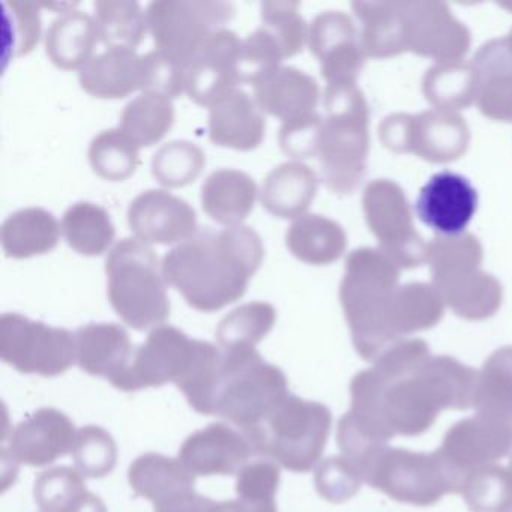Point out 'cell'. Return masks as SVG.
Segmentation results:
<instances>
[{
    "label": "cell",
    "mask_w": 512,
    "mask_h": 512,
    "mask_svg": "<svg viewBox=\"0 0 512 512\" xmlns=\"http://www.w3.org/2000/svg\"><path fill=\"white\" fill-rule=\"evenodd\" d=\"M476 373L424 340H401L350 382V410L338 422L341 454L358 463L395 436H419L443 410L473 407Z\"/></svg>",
    "instance_id": "cell-1"
},
{
    "label": "cell",
    "mask_w": 512,
    "mask_h": 512,
    "mask_svg": "<svg viewBox=\"0 0 512 512\" xmlns=\"http://www.w3.org/2000/svg\"><path fill=\"white\" fill-rule=\"evenodd\" d=\"M263 257L262 238L251 227L200 230L163 257L161 271L190 307L214 313L245 295Z\"/></svg>",
    "instance_id": "cell-2"
},
{
    "label": "cell",
    "mask_w": 512,
    "mask_h": 512,
    "mask_svg": "<svg viewBox=\"0 0 512 512\" xmlns=\"http://www.w3.org/2000/svg\"><path fill=\"white\" fill-rule=\"evenodd\" d=\"M397 281V265L382 251L361 248L347 257L346 274L340 287L341 307L353 346L365 361H376L386 349L398 343L388 322Z\"/></svg>",
    "instance_id": "cell-3"
},
{
    "label": "cell",
    "mask_w": 512,
    "mask_h": 512,
    "mask_svg": "<svg viewBox=\"0 0 512 512\" xmlns=\"http://www.w3.org/2000/svg\"><path fill=\"white\" fill-rule=\"evenodd\" d=\"M326 116L320 127L316 158L329 190L347 194L364 175L368 154V109L355 85H328Z\"/></svg>",
    "instance_id": "cell-4"
},
{
    "label": "cell",
    "mask_w": 512,
    "mask_h": 512,
    "mask_svg": "<svg viewBox=\"0 0 512 512\" xmlns=\"http://www.w3.org/2000/svg\"><path fill=\"white\" fill-rule=\"evenodd\" d=\"M289 395L286 374L266 362L256 349L223 350L211 416H220L247 434Z\"/></svg>",
    "instance_id": "cell-5"
},
{
    "label": "cell",
    "mask_w": 512,
    "mask_h": 512,
    "mask_svg": "<svg viewBox=\"0 0 512 512\" xmlns=\"http://www.w3.org/2000/svg\"><path fill=\"white\" fill-rule=\"evenodd\" d=\"M106 274L110 304L128 326L146 331L169 319L167 283L151 245L121 239L107 257Z\"/></svg>",
    "instance_id": "cell-6"
},
{
    "label": "cell",
    "mask_w": 512,
    "mask_h": 512,
    "mask_svg": "<svg viewBox=\"0 0 512 512\" xmlns=\"http://www.w3.org/2000/svg\"><path fill=\"white\" fill-rule=\"evenodd\" d=\"M331 410L290 394L274 412L245 434L254 452L290 472H310L322 457L331 433Z\"/></svg>",
    "instance_id": "cell-7"
},
{
    "label": "cell",
    "mask_w": 512,
    "mask_h": 512,
    "mask_svg": "<svg viewBox=\"0 0 512 512\" xmlns=\"http://www.w3.org/2000/svg\"><path fill=\"white\" fill-rule=\"evenodd\" d=\"M356 469L374 490L409 505H434L445 494L460 491V481L437 451L427 454L377 446L356 464Z\"/></svg>",
    "instance_id": "cell-8"
},
{
    "label": "cell",
    "mask_w": 512,
    "mask_h": 512,
    "mask_svg": "<svg viewBox=\"0 0 512 512\" xmlns=\"http://www.w3.org/2000/svg\"><path fill=\"white\" fill-rule=\"evenodd\" d=\"M235 7L215 0H158L146 8L155 50L187 67L209 38L235 17Z\"/></svg>",
    "instance_id": "cell-9"
},
{
    "label": "cell",
    "mask_w": 512,
    "mask_h": 512,
    "mask_svg": "<svg viewBox=\"0 0 512 512\" xmlns=\"http://www.w3.org/2000/svg\"><path fill=\"white\" fill-rule=\"evenodd\" d=\"M0 358L20 373L61 376L77 361L76 340L67 329L5 313L0 317Z\"/></svg>",
    "instance_id": "cell-10"
},
{
    "label": "cell",
    "mask_w": 512,
    "mask_h": 512,
    "mask_svg": "<svg viewBox=\"0 0 512 512\" xmlns=\"http://www.w3.org/2000/svg\"><path fill=\"white\" fill-rule=\"evenodd\" d=\"M371 232L380 250L397 266L413 268L427 260V245L412 224L409 203L403 191L391 181L371 182L362 197Z\"/></svg>",
    "instance_id": "cell-11"
},
{
    "label": "cell",
    "mask_w": 512,
    "mask_h": 512,
    "mask_svg": "<svg viewBox=\"0 0 512 512\" xmlns=\"http://www.w3.org/2000/svg\"><path fill=\"white\" fill-rule=\"evenodd\" d=\"M197 340L175 326L161 325L137 347L133 364L116 388L125 392L178 383L193 365Z\"/></svg>",
    "instance_id": "cell-12"
},
{
    "label": "cell",
    "mask_w": 512,
    "mask_h": 512,
    "mask_svg": "<svg viewBox=\"0 0 512 512\" xmlns=\"http://www.w3.org/2000/svg\"><path fill=\"white\" fill-rule=\"evenodd\" d=\"M511 449V422L476 415L455 422L446 431L442 446L437 452L460 481L461 487L466 476L502 460Z\"/></svg>",
    "instance_id": "cell-13"
},
{
    "label": "cell",
    "mask_w": 512,
    "mask_h": 512,
    "mask_svg": "<svg viewBox=\"0 0 512 512\" xmlns=\"http://www.w3.org/2000/svg\"><path fill=\"white\" fill-rule=\"evenodd\" d=\"M242 41L230 29L206 41L187 68V92L199 106H211L227 92L238 88L241 79Z\"/></svg>",
    "instance_id": "cell-14"
},
{
    "label": "cell",
    "mask_w": 512,
    "mask_h": 512,
    "mask_svg": "<svg viewBox=\"0 0 512 512\" xmlns=\"http://www.w3.org/2000/svg\"><path fill=\"white\" fill-rule=\"evenodd\" d=\"M128 224L148 245L182 244L197 233V215L190 203L167 190H146L128 206Z\"/></svg>",
    "instance_id": "cell-15"
},
{
    "label": "cell",
    "mask_w": 512,
    "mask_h": 512,
    "mask_svg": "<svg viewBox=\"0 0 512 512\" xmlns=\"http://www.w3.org/2000/svg\"><path fill=\"white\" fill-rule=\"evenodd\" d=\"M355 37L352 20L340 11H326L311 22L308 46L328 85H355L364 67V52Z\"/></svg>",
    "instance_id": "cell-16"
},
{
    "label": "cell",
    "mask_w": 512,
    "mask_h": 512,
    "mask_svg": "<svg viewBox=\"0 0 512 512\" xmlns=\"http://www.w3.org/2000/svg\"><path fill=\"white\" fill-rule=\"evenodd\" d=\"M478 208V193L469 179L458 173H436L419 191V220L442 236H457L466 230Z\"/></svg>",
    "instance_id": "cell-17"
},
{
    "label": "cell",
    "mask_w": 512,
    "mask_h": 512,
    "mask_svg": "<svg viewBox=\"0 0 512 512\" xmlns=\"http://www.w3.org/2000/svg\"><path fill=\"white\" fill-rule=\"evenodd\" d=\"M404 26L407 49L418 55L440 62L460 61L469 50V32L443 4H404Z\"/></svg>",
    "instance_id": "cell-18"
},
{
    "label": "cell",
    "mask_w": 512,
    "mask_h": 512,
    "mask_svg": "<svg viewBox=\"0 0 512 512\" xmlns=\"http://www.w3.org/2000/svg\"><path fill=\"white\" fill-rule=\"evenodd\" d=\"M254 454L253 445L242 431L215 422L185 439L179 460L196 476H229L238 475Z\"/></svg>",
    "instance_id": "cell-19"
},
{
    "label": "cell",
    "mask_w": 512,
    "mask_h": 512,
    "mask_svg": "<svg viewBox=\"0 0 512 512\" xmlns=\"http://www.w3.org/2000/svg\"><path fill=\"white\" fill-rule=\"evenodd\" d=\"M76 436V427L64 412L43 407L20 422L11 434V457L26 466H49L73 451Z\"/></svg>",
    "instance_id": "cell-20"
},
{
    "label": "cell",
    "mask_w": 512,
    "mask_h": 512,
    "mask_svg": "<svg viewBox=\"0 0 512 512\" xmlns=\"http://www.w3.org/2000/svg\"><path fill=\"white\" fill-rule=\"evenodd\" d=\"M79 82L83 91L103 100H122L133 92H148L151 89L148 53L106 49L80 70Z\"/></svg>",
    "instance_id": "cell-21"
},
{
    "label": "cell",
    "mask_w": 512,
    "mask_h": 512,
    "mask_svg": "<svg viewBox=\"0 0 512 512\" xmlns=\"http://www.w3.org/2000/svg\"><path fill=\"white\" fill-rule=\"evenodd\" d=\"M251 86L259 109L280 119L283 125L305 121L317 113L319 85L298 68L280 65Z\"/></svg>",
    "instance_id": "cell-22"
},
{
    "label": "cell",
    "mask_w": 512,
    "mask_h": 512,
    "mask_svg": "<svg viewBox=\"0 0 512 512\" xmlns=\"http://www.w3.org/2000/svg\"><path fill=\"white\" fill-rule=\"evenodd\" d=\"M76 359L79 367L118 386L133 364L136 349L130 335L116 323H91L77 329Z\"/></svg>",
    "instance_id": "cell-23"
},
{
    "label": "cell",
    "mask_w": 512,
    "mask_h": 512,
    "mask_svg": "<svg viewBox=\"0 0 512 512\" xmlns=\"http://www.w3.org/2000/svg\"><path fill=\"white\" fill-rule=\"evenodd\" d=\"M266 119L256 100L242 89H233L209 106V139L236 151H253L263 142Z\"/></svg>",
    "instance_id": "cell-24"
},
{
    "label": "cell",
    "mask_w": 512,
    "mask_h": 512,
    "mask_svg": "<svg viewBox=\"0 0 512 512\" xmlns=\"http://www.w3.org/2000/svg\"><path fill=\"white\" fill-rule=\"evenodd\" d=\"M476 103L488 118L512 121V47L508 40L485 44L473 62Z\"/></svg>",
    "instance_id": "cell-25"
},
{
    "label": "cell",
    "mask_w": 512,
    "mask_h": 512,
    "mask_svg": "<svg viewBox=\"0 0 512 512\" xmlns=\"http://www.w3.org/2000/svg\"><path fill=\"white\" fill-rule=\"evenodd\" d=\"M467 143L466 122L454 112L437 109L410 116L407 152H415L433 163H448L464 154Z\"/></svg>",
    "instance_id": "cell-26"
},
{
    "label": "cell",
    "mask_w": 512,
    "mask_h": 512,
    "mask_svg": "<svg viewBox=\"0 0 512 512\" xmlns=\"http://www.w3.org/2000/svg\"><path fill=\"white\" fill-rule=\"evenodd\" d=\"M257 193L256 182L248 173L220 169L203 182L200 199L203 211L215 223L238 227L253 211Z\"/></svg>",
    "instance_id": "cell-27"
},
{
    "label": "cell",
    "mask_w": 512,
    "mask_h": 512,
    "mask_svg": "<svg viewBox=\"0 0 512 512\" xmlns=\"http://www.w3.org/2000/svg\"><path fill=\"white\" fill-rule=\"evenodd\" d=\"M316 172L307 164L290 161L266 175L260 202L269 214L278 218H299L310 208L317 193Z\"/></svg>",
    "instance_id": "cell-28"
},
{
    "label": "cell",
    "mask_w": 512,
    "mask_h": 512,
    "mask_svg": "<svg viewBox=\"0 0 512 512\" xmlns=\"http://www.w3.org/2000/svg\"><path fill=\"white\" fill-rule=\"evenodd\" d=\"M443 304L466 320H484L499 310L502 302L500 284L491 275L470 269L433 281Z\"/></svg>",
    "instance_id": "cell-29"
},
{
    "label": "cell",
    "mask_w": 512,
    "mask_h": 512,
    "mask_svg": "<svg viewBox=\"0 0 512 512\" xmlns=\"http://www.w3.org/2000/svg\"><path fill=\"white\" fill-rule=\"evenodd\" d=\"M62 226L52 212L43 208H25L11 214L2 224L0 241L5 256L29 259L58 247Z\"/></svg>",
    "instance_id": "cell-30"
},
{
    "label": "cell",
    "mask_w": 512,
    "mask_h": 512,
    "mask_svg": "<svg viewBox=\"0 0 512 512\" xmlns=\"http://www.w3.org/2000/svg\"><path fill=\"white\" fill-rule=\"evenodd\" d=\"M98 41L95 19L83 11H65L47 31V56L62 70H82L94 58L92 53Z\"/></svg>",
    "instance_id": "cell-31"
},
{
    "label": "cell",
    "mask_w": 512,
    "mask_h": 512,
    "mask_svg": "<svg viewBox=\"0 0 512 512\" xmlns=\"http://www.w3.org/2000/svg\"><path fill=\"white\" fill-rule=\"evenodd\" d=\"M128 479L137 496L151 500L154 506L193 491L196 484V475L181 460L157 452L140 455L131 464Z\"/></svg>",
    "instance_id": "cell-32"
},
{
    "label": "cell",
    "mask_w": 512,
    "mask_h": 512,
    "mask_svg": "<svg viewBox=\"0 0 512 512\" xmlns=\"http://www.w3.org/2000/svg\"><path fill=\"white\" fill-rule=\"evenodd\" d=\"M290 253L308 265H329L346 250L343 227L323 215L308 214L296 218L286 233Z\"/></svg>",
    "instance_id": "cell-33"
},
{
    "label": "cell",
    "mask_w": 512,
    "mask_h": 512,
    "mask_svg": "<svg viewBox=\"0 0 512 512\" xmlns=\"http://www.w3.org/2000/svg\"><path fill=\"white\" fill-rule=\"evenodd\" d=\"M443 301L434 286L413 283L397 287L389 305V328L398 341L404 335L434 328L443 317Z\"/></svg>",
    "instance_id": "cell-34"
},
{
    "label": "cell",
    "mask_w": 512,
    "mask_h": 512,
    "mask_svg": "<svg viewBox=\"0 0 512 512\" xmlns=\"http://www.w3.org/2000/svg\"><path fill=\"white\" fill-rule=\"evenodd\" d=\"M362 20L361 49L371 58H388L407 50L404 4H353Z\"/></svg>",
    "instance_id": "cell-35"
},
{
    "label": "cell",
    "mask_w": 512,
    "mask_h": 512,
    "mask_svg": "<svg viewBox=\"0 0 512 512\" xmlns=\"http://www.w3.org/2000/svg\"><path fill=\"white\" fill-rule=\"evenodd\" d=\"M476 415L512 424V346L488 356L476 377Z\"/></svg>",
    "instance_id": "cell-36"
},
{
    "label": "cell",
    "mask_w": 512,
    "mask_h": 512,
    "mask_svg": "<svg viewBox=\"0 0 512 512\" xmlns=\"http://www.w3.org/2000/svg\"><path fill=\"white\" fill-rule=\"evenodd\" d=\"M175 122L172 100L157 94L143 92L122 110L119 127L137 148H151L166 137Z\"/></svg>",
    "instance_id": "cell-37"
},
{
    "label": "cell",
    "mask_w": 512,
    "mask_h": 512,
    "mask_svg": "<svg viewBox=\"0 0 512 512\" xmlns=\"http://www.w3.org/2000/svg\"><path fill=\"white\" fill-rule=\"evenodd\" d=\"M68 245L83 256H101L109 250L116 229L109 212L91 202L74 203L62 218Z\"/></svg>",
    "instance_id": "cell-38"
},
{
    "label": "cell",
    "mask_w": 512,
    "mask_h": 512,
    "mask_svg": "<svg viewBox=\"0 0 512 512\" xmlns=\"http://www.w3.org/2000/svg\"><path fill=\"white\" fill-rule=\"evenodd\" d=\"M100 41L107 49L136 50L148 29L146 11L134 0H98L94 4Z\"/></svg>",
    "instance_id": "cell-39"
},
{
    "label": "cell",
    "mask_w": 512,
    "mask_h": 512,
    "mask_svg": "<svg viewBox=\"0 0 512 512\" xmlns=\"http://www.w3.org/2000/svg\"><path fill=\"white\" fill-rule=\"evenodd\" d=\"M424 94L439 110L464 109L476 101V74L472 64L440 62L424 77Z\"/></svg>",
    "instance_id": "cell-40"
},
{
    "label": "cell",
    "mask_w": 512,
    "mask_h": 512,
    "mask_svg": "<svg viewBox=\"0 0 512 512\" xmlns=\"http://www.w3.org/2000/svg\"><path fill=\"white\" fill-rule=\"evenodd\" d=\"M277 311L268 302H248L230 311L217 328L223 350L254 349L274 328Z\"/></svg>",
    "instance_id": "cell-41"
},
{
    "label": "cell",
    "mask_w": 512,
    "mask_h": 512,
    "mask_svg": "<svg viewBox=\"0 0 512 512\" xmlns=\"http://www.w3.org/2000/svg\"><path fill=\"white\" fill-rule=\"evenodd\" d=\"M88 157L92 170L110 182L125 181L140 166L139 148L121 128H110L94 137Z\"/></svg>",
    "instance_id": "cell-42"
},
{
    "label": "cell",
    "mask_w": 512,
    "mask_h": 512,
    "mask_svg": "<svg viewBox=\"0 0 512 512\" xmlns=\"http://www.w3.org/2000/svg\"><path fill=\"white\" fill-rule=\"evenodd\" d=\"M472 512H505L512 506V472L506 467H482L466 476L460 487Z\"/></svg>",
    "instance_id": "cell-43"
},
{
    "label": "cell",
    "mask_w": 512,
    "mask_h": 512,
    "mask_svg": "<svg viewBox=\"0 0 512 512\" xmlns=\"http://www.w3.org/2000/svg\"><path fill=\"white\" fill-rule=\"evenodd\" d=\"M206 166L205 152L188 140H173L152 157V175L164 187L179 188L199 178Z\"/></svg>",
    "instance_id": "cell-44"
},
{
    "label": "cell",
    "mask_w": 512,
    "mask_h": 512,
    "mask_svg": "<svg viewBox=\"0 0 512 512\" xmlns=\"http://www.w3.org/2000/svg\"><path fill=\"white\" fill-rule=\"evenodd\" d=\"M86 493L85 479L73 467H53L35 481V502L43 512H70Z\"/></svg>",
    "instance_id": "cell-45"
},
{
    "label": "cell",
    "mask_w": 512,
    "mask_h": 512,
    "mask_svg": "<svg viewBox=\"0 0 512 512\" xmlns=\"http://www.w3.org/2000/svg\"><path fill=\"white\" fill-rule=\"evenodd\" d=\"M77 470L89 478H104L118 463V445L109 431L98 425H86L77 431L73 446Z\"/></svg>",
    "instance_id": "cell-46"
},
{
    "label": "cell",
    "mask_w": 512,
    "mask_h": 512,
    "mask_svg": "<svg viewBox=\"0 0 512 512\" xmlns=\"http://www.w3.org/2000/svg\"><path fill=\"white\" fill-rule=\"evenodd\" d=\"M427 262L431 265L433 281L458 272L478 269L482 262V248L478 239L461 233L440 236L427 245Z\"/></svg>",
    "instance_id": "cell-47"
},
{
    "label": "cell",
    "mask_w": 512,
    "mask_h": 512,
    "mask_svg": "<svg viewBox=\"0 0 512 512\" xmlns=\"http://www.w3.org/2000/svg\"><path fill=\"white\" fill-rule=\"evenodd\" d=\"M260 14V26L280 44L286 59L302 52L308 41V28L299 14L298 2H263Z\"/></svg>",
    "instance_id": "cell-48"
},
{
    "label": "cell",
    "mask_w": 512,
    "mask_h": 512,
    "mask_svg": "<svg viewBox=\"0 0 512 512\" xmlns=\"http://www.w3.org/2000/svg\"><path fill=\"white\" fill-rule=\"evenodd\" d=\"M40 4L7 0L4 2L5 25L8 38L7 52L11 58L28 55L40 41Z\"/></svg>",
    "instance_id": "cell-49"
},
{
    "label": "cell",
    "mask_w": 512,
    "mask_h": 512,
    "mask_svg": "<svg viewBox=\"0 0 512 512\" xmlns=\"http://www.w3.org/2000/svg\"><path fill=\"white\" fill-rule=\"evenodd\" d=\"M314 482L323 499L343 503L358 493L364 479L359 470L341 455L320 461L314 472Z\"/></svg>",
    "instance_id": "cell-50"
},
{
    "label": "cell",
    "mask_w": 512,
    "mask_h": 512,
    "mask_svg": "<svg viewBox=\"0 0 512 512\" xmlns=\"http://www.w3.org/2000/svg\"><path fill=\"white\" fill-rule=\"evenodd\" d=\"M280 478V467L275 461L259 460L248 463L236 475V493L241 499L275 502Z\"/></svg>",
    "instance_id": "cell-51"
},
{
    "label": "cell",
    "mask_w": 512,
    "mask_h": 512,
    "mask_svg": "<svg viewBox=\"0 0 512 512\" xmlns=\"http://www.w3.org/2000/svg\"><path fill=\"white\" fill-rule=\"evenodd\" d=\"M322 121V116L316 113L305 121L281 125L278 133L281 149L289 157L316 158L317 140H319Z\"/></svg>",
    "instance_id": "cell-52"
},
{
    "label": "cell",
    "mask_w": 512,
    "mask_h": 512,
    "mask_svg": "<svg viewBox=\"0 0 512 512\" xmlns=\"http://www.w3.org/2000/svg\"><path fill=\"white\" fill-rule=\"evenodd\" d=\"M218 503L193 490L155 505V512H218Z\"/></svg>",
    "instance_id": "cell-53"
},
{
    "label": "cell",
    "mask_w": 512,
    "mask_h": 512,
    "mask_svg": "<svg viewBox=\"0 0 512 512\" xmlns=\"http://www.w3.org/2000/svg\"><path fill=\"white\" fill-rule=\"evenodd\" d=\"M218 512H278L277 503L241 499L218 503Z\"/></svg>",
    "instance_id": "cell-54"
},
{
    "label": "cell",
    "mask_w": 512,
    "mask_h": 512,
    "mask_svg": "<svg viewBox=\"0 0 512 512\" xmlns=\"http://www.w3.org/2000/svg\"><path fill=\"white\" fill-rule=\"evenodd\" d=\"M70 512H107V508L100 497L88 491L86 496L82 497Z\"/></svg>",
    "instance_id": "cell-55"
},
{
    "label": "cell",
    "mask_w": 512,
    "mask_h": 512,
    "mask_svg": "<svg viewBox=\"0 0 512 512\" xmlns=\"http://www.w3.org/2000/svg\"><path fill=\"white\" fill-rule=\"evenodd\" d=\"M505 512H512V506H511V508L506 509Z\"/></svg>",
    "instance_id": "cell-56"
},
{
    "label": "cell",
    "mask_w": 512,
    "mask_h": 512,
    "mask_svg": "<svg viewBox=\"0 0 512 512\" xmlns=\"http://www.w3.org/2000/svg\"><path fill=\"white\" fill-rule=\"evenodd\" d=\"M511 472H512V457H511Z\"/></svg>",
    "instance_id": "cell-57"
}]
</instances>
